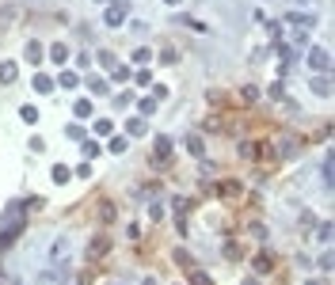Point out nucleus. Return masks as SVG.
<instances>
[{"label": "nucleus", "mask_w": 335, "mask_h": 285, "mask_svg": "<svg viewBox=\"0 0 335 285\" xmlns=\"http://www.w3.org/2000/svg\"><path fill=\"white\" fill-rule=\"evenodd\" d=\"M126 15H130V4H126V0H115V4L107 8V15H103V23H107V27H122Z\"/></svg>", "instance_id": "nucleus-1"}, {"label": "nucleus", "mask_w": 335, "mask_h": 285, "mask_svg": "<svg viewBox=\"0 0 335 285\" xmlns=\"http://www.w3.org/2000/svg\"><path fill=\"white\" fill-rule=\"evenodd\" d=\"M308 65H312L316 72H328V65H332V61H328V50H320V46H308Z\"/></svg>", "instance_id": "nucleus-2"}, {"label": "nucleus", "mask_w": 335, "mask_h": 285, "mask_svg": "<svg viewBox=\"0 0 335 285\" xmlns=\"http://www.w3.org/2000/svg\"><path fill=\"white\" fill-rule=\"evenodd\" d=\"M156 160H160V164L172 160V137H164V133L156 137V144H152V164H156Z\"/></svg>", "instance_id": "nucleus-3"}, {"label": "nucleus", "mask_w": 335, "mask_h": 285, "mask_svg": "<svg viewBox=\"0 0 335 285\" xmlns=\"http://www.w3.org/2000/svg\"><path fill=\"white\" fill-rule=\"evenodd\" d=\"M50 57H54L58 65H65V61H69V46H65V42H54V46H50Z\"/></svg>", "instance_id": "nucleus-4"}, {"label": "nucleus", "mask_w": 335, "mask_h": 285, "mask_svg": "<svg viewBox=\"0 0 335 285\" xmlns=\"http://www.w3.org/2000/svg\"><path fill=\"white\" fill-rule=\"evenodd\" d=\"M126 129H130V133H133V137H141V133H145V114H137V118H130V122H126Z\"/></svg>", "instance_id": "nucleus-5"}, {"label": "nucleus", "mask_w": 335, "mask_h": 285, "mask_svg": "<svg viewBox=\"0 0 335 285\" xmlns=\"http://www.w3.org/2000/svg\"><path fill=\"white\" fill-rule=\"evenodd\" d=\"M251 266H255V274H267V270H271V251L255 255V258H251Z\"/></svg>", "instance_id": "nucleus-6"}, {"label": "nucleus", "mask_w": 335, "mask_h": 285, "mask_svg": "<svg viewBox=\"0 0 335 285\" xmlns=\"http://www.w3.org/2000/svg\"><path fill=\"white\" fill-rule=\"evenodd\" d=\"M187 148H190V156H198V160L206 156V152H202V137H198V133H190V137H187Z\"/></svg>", "instance_id": "nucleus-7"}, {"label": "nucleus", "mask_w": 335, "mask_h": 285, "mask_svg": "<svg viewBox=\"0 0 335 285\" xmlns=\"http://www.w3.org/2000/svg\"><path fill=\"white\" fill-rule=\"evenodd\" d=\"M50 175H54V183H69V179H73V171L65 168V164H54V171H50Z\"/></svg>", "instance_id": "nucleus-8"}, {"label": "nucleus", "mask_w": 335, "mask_h": 285, "mask_svg": "<svg viewBox=\"0 0 335 285\" xmlns=\"http://www.w3.org/2000/svg\"><path fill=\"white\" fill-rule=\"evenodd\" d=\"M27 61L30 65H42V46L38 42H27Z\"/></svg>", "instance_id": "nucleus-9"}, {"label": "nucleus", "mask_w": 335, "mask_h": 285, "mask_svg": "<svg viewBox=\"0 0 335 285\" xmlns=\"http://www.w3.org/2000/svg\"><path fill=\"white\" fill-rule=\"evenodd\" d=\"M73 111H76V118H91V99H76Z\"/></svg>", "instance_id": "nucleus-10"}, {"label": "nucleus", "mask_w": 335, "mask_h": 285, "mask_svg": "<svg viewBox=\"0 0 335 285\" xmlns=\"http://www.w3.org/2000/svg\"><path fill=\"white\" fill-rule=\"evenodd\" d=\"M286 19H290V23H297V27H312V23H316V19H312V15H305V12H293V15H286Z\"/></svg>", "instance_id": "nucleus-11"}, {"label": "nucleus", "mask_w": 335, "mask_h": 285, "mask_svg": "<svg viewBox=\"0 0 335 285\" xmlns=\"http://www.w3.org/2000/svg\"><path fill=\"white\" fill-rule=\"evenodd\" d=\"M34 91H54V80H50L46 72H38V76H34Z\"/></svg>", "instance_id": "nucleus-12"}, {"label": "nucleus", "mask_w": 335, "mask_h": 285, "mask_svg": "<svg viewBox=\"0 0 335 285\" xmlns=\"http://www.w3.org/2000/svg\"><path fill=\"white\" fill-rule=\"evenodd\" d=\"M0 80H4V84H12V80H15V65H12V61L0 65Z\"/></svg>", "instance_id": "nucleus-13"}, {"label": "nucleus", "mask_w": 335, "mask_h": 285, "mask_svg": "<svg viewBox=\"0 0 335 285\" xmlns=\"http://www.w3.org/2000/svg\"><path fill=\"white\" fill-rule=\"evenodd\" d=\"M88 87H91L95 95H107V80H103V76H91V80H88Z\"/></svg>", "instance_id": "nucleus-14"}, {"label": "nucleus", "mask_w": 335, "mask_h": 285, "mask_svg": "<svg viewBox=\"0 0 335 285\" xmlns=\"http://www.w3.org/2000/svg\"><path fill=\"white\" fill-rule=\"evenodd\" d=\"M19 118H23V122H30V126H34V122H38V111H34V107H19Z\"/></svg>", "instance_id": "nucleus-15"}, {"label": "nucleus", "mask_w": 335, "mask_h": 285, "mask_svg": "<svg viewBox=\"0 0 335 285\" xmlns=\"http://www.w3.org/2000/svg\"><path fill=\"white\" fill-rule=\"evenodd\" d=\"M152 61V50H133V65H149Z\"/></svg>", "instance_id": "nucleus-16"}, {"label": "nucleus", "mask_w": 335, "mask_h": 285, "mask_svg": "<svg viewBox=\"0 0 335 285\" xmlns=\"http://www.w3.org/2000/svg\"><path fill=\"white\" fill-rule=\"evenodd\" d=\"M58 84H61V87H76V84H80V76H76V72H61Z\"/></svg>", "instance_id": "nucleus-17"}, {"label": "nucleus", "mask_w": 335, "mask_h": 285, "mask_svg": "<svg viewBox=\"0 0 335 285\" xmlns=\"http://www.w3.org/2000/svg\"><path fill=\"white\" fill-rule=\"evenodd\" d=\"M99 65L103 69H115V54H111V50H99Z\"/></svg>", "instance_id": "nucleus-18"}, {"label": "nucleus", "mask_w": 335, "mask_h": 285, "mask_svg": "<svg viewBox=\"0 0 335 285\" xmlns=\"http://www.w3.org/2000/svg\"><path fill=\"white\" fill-rule=\"evenodd\" d=\"M312 91H316V95H332V91H328V80H324V76H316V80H312Z\"/></svg>", "instance_id": "nucleus-19"}, {"label": "nucleus", "mask_w": 335, "mask_h": 285, "mask_svg": "<svg viewBox=\"0 0 335 285\" xmlns=\"http://www.w3.org/2000/svg\"><path fill=\"white\" fill-rule=\"evenodd\" d=\"M126 148H130L126 137H111V152H126Z\"/></svg>", "instance_id": "nucleus-20"}, {"label": "nucleus", "mask_w": 335, "mask_h": 285, "mask_svg": "<svg viewBox=\"0 0 335 285\" xmlns=\"http://www.w3.org/2000/svg\"><path fill=\"white\" fill-rule=\"evenodd\" d=\"M99 152H103V148H99V141H84V156H88V160H91V156H99Z\"/></svg>", "instance_id": "nucleus-21"}, {"label": "nucleus", "mask_w": 335, "mask_h": 285, "mask_svg": "<svg viewBox=\"0 0 335 285\" xmlns=\"http://www.w3.org/2000/svg\"><path fill=\"white\" fill-rule=\"evenodd\" d=\"M103 251H107V240H95L91 247H88V255H91V258H95V255H103Z\"/></svg>", "instance_id": "nucleus-22"}, {"label": "nucleus", "mask_w": 335, "mask_h": 285, "mask_svg": "<svg viewBox=\"0 0 335 285\" xmlns=\"http://www.w3.org/2000/svg\"><path fill=\"white\" fill-rule=\"evenodd\" d=\"M156 103H160L156 95H152V99H141V114H152V111H156Z\"/></svg>", "instance_id": "nucleus-23"}, {"label": "nucleus", "mask_w": 335, "mask_h": 285, "mask_svg": "<svg viewBox=\"0 0 335 285\" xmlns=\"http://www.w3.org/2000/svg\"><path fill=\"white\" fill-rule=\"evenodd\" d=\"M271 99H286V87L278 84V80H274V84H271Z\"/></svg>", "instance_id": "nucleus-24"}, {"label": "nucleus", "mask_w": 335, "mask_h": 285, "mask_svg": "<svg viewBox=\"0 0 335 285\" xmlns=\"http://www.w3.org/2000/svg\"><path fill=\"white\" fill-rule=\"evenodd\" d=\"M190 282H194V285H210V278H206L202 270H194V274H190Z\"/></svg>", "instance_id": "nucleus-25"}, {"label": "nucleus", "mask_w": 335, "mask_h": 285, "mask_svg": "<svg viewBox=\"0 0 335 285\" xmlns=\"http://www.w3.org/2000/svg\"><path fill=\"white\" fill-rule=\"evenodd\" d=\"M145 285H156V278H145Z\"/></svg>", "instance_id": "nucleus-26"}, {"label": "nucleus", "mask_w": 335, "mask_h": 285, "mask_svg": "<svg viewBox=\"0 0 335 285\" xmlns=\"http://www.w3.org/2000/svg\"><path fill=\"white\" fill-rule=\"evenodd\" d=\"M168 4H179V0H168Z\"/></svg>", "instance_id": "nucleus-27"}]
</instances>
